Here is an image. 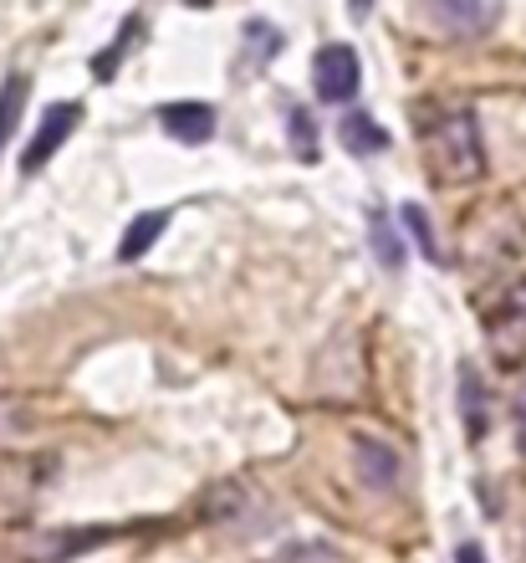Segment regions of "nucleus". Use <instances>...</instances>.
<instances>
[{
	"label": "nucleus",
	"instance_id": "f257e3e1",
	"mask_svg": "<svg viewBox=\"0 0 526 563\" xmlns=\"http://www.w3.org/2000/svg\"><path fill=\"white\" fill-rule=\"evenodd\" d=\"M419 148H424V169L435 185L460 190L475 185L485 175V144H481V123L470 108H439L435 119L419 129Z\"/></svg>",
	"mask_w": 526,
	"mask_h": 563
},
{
	"label": "nucleus",
	"instance_id": "f03ea898",
	"mask_svg": "<svg viewBox=\"0 0 526 563\" xmlns=\"http://www.w3.org/2000/svg\"><path fill=\"white\" fill-rule=\"evenodd\" d=\"M485 349L501 369H522L526 364V282H516L496 308L485 312Z\"/></svg>",
	"mask_w": 526,
	"mask_h": 563
},
{
	"label": "nucleus",
	"instance_id": "7ed1b4c3",
	"mask_svg": "<svg viewBox=\"0 0 526 563\" xmlns=\"http://www.w3.org/2000/svg\"><path fill=\"white\" fill-rule=\"evenodd\" d=\"M358 82H363V62L348 42H327L312 57V88H317L322 103H348L358 98Z\"/></svg>",
	"mask_w": 526,
	"mask_h": 563
},
{
	"label": "nucleus",
	"instance_id": "20e7f679",
	"mask_svg": "<svg viewBox=\"0 0 526 563\" xmlns=\"http://www.w3.org/2000/svg\"><path fill=\"white\" fill-rule=\"evenodd\" d=\"M77 123H82V103H52L46 108L42 123H36V134H31V144H26V154H21V169H26V175L46 169V159L72 139Z\"/></svg>",
	"mask_w": 526,
	"mask_h": 563
},
{
	"label": "nucleus",
	"instance_id": "39448f33",
	"mask_svg": "<svg viewBox=\"0 0 526 563\" xmlns=\"http://www.w3.org/2000/svg\"><path fill=\"white\" fill-rule=\"evenodd\" d=\"M164 134L179 144H210L215 139V108L210 103H164L159 108Z\"/></svg>",
	"mask_w": 526,
	"mask_h": 563
},
{
	"label": "nucleus",
	"instance_id": "423d86ee",
	"mask_svg": "<svg viewBox=\"0 0 526 563\" xmlns=\"http://www.w3.org/2000/svg\"><path fill=\"white\" fill-rule=\"evenodd\" d=\"M501 15V5H481V0H439V5H429V21L435 26H450V31H485L491 21Z\"/></svg>",
	"mask_w": 526,
	"mask_h": 563
},
{
	"label": "nucleus",
	"instance_id": "0eeeda50",
	"mask_svg": "<svg viewBox=\"0 0 526 563\" xmlns=\"http://www.w3.org/2000/svg\"><path fill=\"white\" fill-rule=\"evenodd\" d=\"M164 225H169V210H144V216H133L128 231H123V246H117V256H123V262H138V256H144L148 246L164 236Z\"/></svg>",
	"mask_w": 526,
	"mask_h": 563
},
{
	"label": "nucleus",
	"instance_id": "6e6552de",
	"mask_svg": "<svg viewBox=\"0 0 526 563\" xmlns=\"http://www.w3.org/2000/svg\"><path fill=\"white\" fill-rule=\"evenodd\" d=\"M358 472L368 476V487L389 492L399 476V451H389V445H379V441H358Z\"/></svg>",
	"mask_w": 526,
	"mask_h": 563
},
{
	"label": "nucleus",
	"instance_id": "1a4fd4ad",
	"mask_svg": "<svg viewBox=\"0 0 526 563\" xmlns=\"http://www.w3.org/2000/svg\"><path fill=\"white\" fill-rule=\"evenodd\" d=\"M337 139H343L348 154H379V148H389V134L368 113H348V119L337 123Z\"/></svg>",
	"mask_w": 526,
	"mask_h": 563
},
{
	"label": "nucleus",
	"instance_id": "9d476101",
	"mask_svg": "<svg viewBox=\"0 0 526 563\" xmlns=\"http://www.w3.org/2000/svg\"><path fill=\"white\" fill-rule=\"evenodd\" d=\"M368 231H373V252H379L383 267H404V241L394 236V225L383 210H368Z\"/></svg>",
	"mask_w": 526,
	"mask_h": 563
},
{
	"label": "nucleus",
	"instance_id": "9b49d317",
	"mask_svg": "<svg viewBox=\"0 0 526 563\" xmlns=\"http://www.w3.org/2000/svg\"><path fill=\"white\" fill-rule=\"evenodd\" d=\"M21 108H26V77H5V88H0V148L11 139Z\"/></svg>",
	"mask_w": 526,
	"mask_h": 563
},
{
	"label": "nucleus",
	"instance_id": "f8f14e48",
	"mask_svg": "<svg viewBox=\"0 0 526 563\" xmlns=\"http://www.w3.org/2000/svg\"><path fill=\"white\" fill-rule=\"evenodd\" d=\"M138 26H144V21H138V15H128V21H123V31H117V42L108 46V52H98V57H92V73H98V77L117 73V62H123V52H128V42H133V36H138Z\"/></svg>",
	"mask_w": 526,
	"mask_h": 563
},
{
	"label": "nucleus",
	"instance_id": "ddd939ff",
	"mask_svg": "<svg viewBox=\"0 0 526 563\" xmlns=\"http://www.w3.org/2000/svg\"><path fill=\"white\" fill-rule=\"evenodd\" d=\"M460 395H466V426H470V435H481V430H485V389H475V374H466V379H460Z\"/></svg>",
	"mask_w": 526,
	"mask_h": 563
},
{
	"label": "nucleus",
	"instance_id": "4468645a",
	"mask_svg": "<svg viewBox=\"0 0 526 563\" xmlns=\"http://www.w3.org/2000/svg\"><path fill=\"white\" fill-rule=\"evenodd\" d=\"M404 221H410L414 241H419V252L429 256V262H439V246H435V236H429V225H424V210L419 206H404Z\"/></svg>",
	"mask_w": 526,
	"mask_h": 563
},
{
	"label": "nucleus",
	"instance_id": "2eb2a0df",
	"mask_svg": "<svg viewBox=\"0 0 526 563\" xmlns=\"http://www.w3.org/2000/svg\"><path fill=\"white\" fill-rule=\"evenodd\" d=\"M292 139H296V154H302V159H312V154H317V139H312L307 108H296V113H292Z\"/></svg>",
	"mask_w": 526,
	"mask_h": 563
},
{
	"label": "nucleus",
	"instance_id": "dca6fc26",
	"mask_svg": "<svg viewBox=\"0 0 526 563\" xmlns=\"http://www.w3.org/2000/svg\"><path fill=\"white\" fill-rule=\"evenodd\" d=\"M455 563H485V553L475 549V543H460V549H455Z\"/></svg>",
	"mask_w": 526,
	"mask_h": 563
}]
</instances>
